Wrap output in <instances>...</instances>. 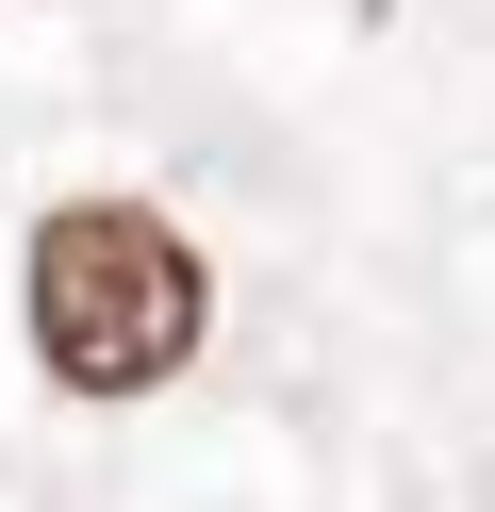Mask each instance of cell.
I'll use <instances>...</instances> for the list:
<instances>
[{
	"label": "cell",
	"mask_w": 495,
	"mask_h": 512,
	"mask_svg": "<svg viewBox=\"0 0 495 512\" xmlns=\"http://www.w3.org/2000/svg\"><path fill=\"white\" fill-rule=\"evenodd\" d=\"M33 347H50L66 397H149V380L198 364V331H215V281H198V248L165 232L149 199H66L50 232H33Z\"/></svg>",
	"instance_id": "cell-1"
}]
</instances>
